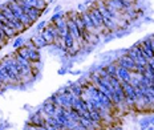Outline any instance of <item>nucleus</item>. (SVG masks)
I'll return each instance as SVG.
<instances>
[{"instance_id":"nucleus-17","label":"nucleus","mask_w":154,"mask_h":130,"mask_svg":"<svg viewBox=\"0 0 154 130\" xmlns=\"http://www.w3.org/2000/svg\"><path fill=\"white\" fill-rule=\"evenodd\" d=\"M20 21L24 24V27H25V28H29V27H32V24H33V21L31 20V17L28 16L27 14H24V15H23V17L20 19Z\"/></svg>"},{"instance_id":"nucleus-34","label":"nucleus","mask_w":154,"mask_h":130,"mask_svg":"<svg viewBox=\"0 0 154 130\" xmlns=\"http://www.w3.org/2000/svg\"><path fill=\"white\" fill-rule=\"evenodd\" d=\"M150 88H152V90H153V92H154V81H153V82H152V85H150Z\"/></svg>"},{"instance_id":"nucleus-9","label":"nucleus","mask_w":154,"mask_h":130,"mask_svg":"<svg viewBox=\"0 0 154 130\" xmlns=\"http://www.w3.org/2000/svg\"><path fill=\"white\" fill-rule=\"evenodd\" d=\"M27 15L31 17V20L35 23V21H37V20H38V17H40L41 15H43V11L37 9L36 7H31V8H29V11L27 12Z\"/></svg>"},{"instance_id":"nucleus-10","label":"nucleus","mask_w":154,"mask_h":130,"mask_svg":"<svg viewBox=\"0 0 154 130\" xmlns=\"http://www.w3.org/2000/svg\"><path fill=\"white\" fill-rule=\"evenodd\" d=\"M41 61V56H40V50L37 48L35 49H29V62L31 65L35 62H40Z\"/></svg>"},{"instance_id":"nucleus-24","label":"nucleus","mask_w":154,"mask_h":130,"mask_svg":"<svg viewBox=\"0 0 154 130\" xmlns=\"http://www.w3.org/2000/svg\"><path fill=\"white\" fill-rule=\"evenodd\" d=\"M68 72H69V69L66 68L65 65H63L61 68L59 69V72H57V73H59V76H64V74H66V73H68Z\"/></svg>"},{"instance_id":"nucleus-33","label":"nucleus","mask_w":154,"mask_h":130,"mask_svg":"<svg viewBox=\"0 0 154 130\" xmlns=\"http://www.w3.org/2000/svg\"><path fill=\"white\" fill-rule=\"evenodd\" d=\"M146 130H154V126H152V125H150V126H149V128H147Z\"/></svg>"},{"instance_id":"nucleus-20","label":"nucleus","mask_w":154,"mask_h":130,"mask_svg":"<svg viewBox=\"0 0 154 130\" xmlns=\"http://www.w3.org/2000/svg\"><path fill=\"white\" fill-rule=\"evenodd\" d=\"M150 126V117H146V118L140 119V129L141 130H146Z\"/></svg>"},{"instance_id":"nucleus-6","label":"nucleus","mask_w":154,"mask_h":130,"mask_svg":"<svg viewBox=\"0 0 154 130\" xmlns=\"http://www.w3.org/2000/svg\"><path fill=\"white\" fill-rule=\"evenodd\" d=\"M28 122L32 123V125H35V126H37V128H40V126H44V125H45V121H44V119L41 118L40 114H38L37 112H36V113H33V114H32V116L29 117Z\"/></svg>"},{"instance_id":"nucleus-15","label":"nucleus","mask_w":154,"mask_h":130,"mask_svg":"<svg viewBox=\"0 0 154 130\" xmlns=\"http://www.w3.org/2000/svg\"><path fill=\"white\" fill-rule=\"evenodd\" d=\"M63 39H64V43H65V45H66V48H68V49L72 48V47L75 45V43H76L75 37H73L70 33H68V35H66V36H64Z\"/></svg>"},{"instance_id":"nucleus-1","label":"nucleus","mask_w":154,"mask_h":130,"mask_svg":"<svg viewBox=\"0 0 154 130\" xmlns=\"http://www.w3.org/2000/svg\"><path fill=\"white\" fill-rule=\"evenodd\" d=\"M114 61H116V64H117L118 66H122V68H125V69H129L130 72L133 71L134 66H136V62L130 59L129 55H120V56H117V59H116Z\"/></svg>"},{"instance_id":"nucleus-16","label":"nucleus","mask_w":154,"mask_h":130,"mask_svg":"<svg viewBox=\"0 0 154 130\" xmlns=\"http://www.w3.org/2000/svg\"><path fill=\"white\" fill-rule=\"evenodd\" d=\"M24 44H25V39H24V37L17 36L14 40V44H12V45H14L15 49H19V48H21V47H24Z\"/></svg>"},{"instance_id":"nucleus-21","label":"nucleus","mask_w":154,"mask_h":130,"mask_svg":"<svg viewBox=\"0 0 154 130\" xmlns=\"http://www.w3.org/2000/svg\"><path fill=\"white\" fill-rule=\"evenodd\" d=\"M109 82H110V85L113 86V89H114V88L121 86V81L118 80L117 77H113V76H109Z\"/></svg>"},{"instance_id":"nucleus-13","label":"nucleus","mask_w":154,"mask_h":130,"mask_svg":"<svg viewBox=\"0 0 154 130\" xmlns=\"http://www.w3.org/2000/svg\"><path fill=\"white\" fill-rule=\"evenodd\" d=\"M16 55L20 56V57H23L25 61L29 62V49H28L25 45L21 47V48H19V49H16Z\"/></svg>"},{"instance_id":"nucleus-30","label":"nucleus","mask_w":154,"mask_h":130,"mask_svg":"<svg viewBox=\"0 0 154 130\" xmlns=\"http://www.w3.org/2000/svg\"><path fill=\"white\" fill-rule=\"evenodd\" d=\"M150 125L154 126V117H150Z\"/></svg>"},{"instance_id":"nucleus-22","label":"nucleus","mask_w":154,"mask_h":130,"mask_svg":"<svg viewBox=\"0 0 154 130\" xmlns=\"http://www.w3.org/2000/svg\"><path fill=\"white\" fill-rule=\"evenodd\" d=\"M47 5H48V4H47L45 0H37V3H36V8L40 9V11H44L45 8H48Z\"/></svg>"},{"instance_id":"nucleus-31","label":"nucleus","mask_w":154,"mask_h":130,"mask_svg":"<svg viewBox=\"0 0 154 130\" xmlns=\"http://www.w3.org/2000/svg\"><path fill=\"white\" fill-rule=\"evenodd\" d=\"M110 130H122V128H121V126H116V128L110 129Z\"/></svg>"},{"instance_id":"nucleus-11","label":"nucleus","mask_w":154,"mask_h":130,"mask_svg":"<svg viewBox=\"0 0 154 130\" xmlns=\"http://www.w3.org/2000/svg\"><path fill=\"white\" fill-rule=\"evenodd\" d=\"M104 66H105V71L108 72L109 76H113V77H116L117 68H118V65L116 64V61H110V62H108V64H105Z\"/></svg>"},{"instance_id":"nucleus-28","label":"nucleus","mask_w":154,"mask_h":130,"mask_svg":"<svg viewBox=\"0 0 154 130\" xmlns=\"http://www.w3.org/2000/svg\"><path fill=\"white\" fill-rule=\"evenodd\" d=\"M53 11H54V14H56V12H61V5H56Z\"/></svg>"},{"instance_id":"nucleus-5","label":"nucleus","mask_w":154,"mask_h":130,"mask_svg":"<svg viewBox=\"0 0 154 130\" xmlns=\"http://www.w3.org/2000/svg\"><path fill=\"white\" fill-rule=\"evenodd\" d=\"M56 109H57V106L54 105L53 102H51L49 98H48L45 102H44V105H43V110H44V112H45L49 117H53V116H54V113H56Z\"/></svg>"},{"instance_id":"nucleus-29","label":"nucleus","mask_w":154,"mask_h":130,"mask_svg":"<svg viewBox=\"0 0 154 130\" xmlns=\"http://www.w3.org/2000/svg\"><path fill=\"white\" fill-rule=\"evenodd\" d=\"M70 73L75 74V76H79V74H81L82 72H81V71H70Z\"/></svg>"},{"instance_id":"nucleus-25","label":"nucleus","mask_w":154,"mask_h":130,"mask_svg":"<svg viewBox=\"0 0 154 130\" xmlns=\"http://www.w3.org/2000/svg\"><path fill=\"white\" fill-rule=\"evenodd\" d=\"M0 21H2V23L4 24V25H8V24H9V20H8V19L4 16V15L2 14V12H0Z\"/></svg>"},{"instance_id":"nucleus-23","label":"nucleus","mask_w":154,"mask_h":130,"mask_svg":"<svg viewBox=\"0 0 154 130\" xmlns=\"http://www.w3.org/2000/svg\"><path fill=\"white\" fill-rule=\"evenodd\" d=\"M47 24H48V21H45V20H44V21H40V23L36 25V31H37V32H41V31H43L44 28L47 27Z\"/></svg>"},{"instance_id":"nucleus-27","label":"nucleus","mask_w":154,"mask_h":130,"mask_svg":"<svg viewBox=\"0 0 154 130\" xmlns=\"http://www.w3.org/2000/svg\"><path fill=\"white\" fill-rule=\"evenodd\" d=\"M82 4H84L85 7H88V5H91V7H92V0H84V3H82Z\"/></svg>"},{"instance_id":"nucleus-14","label":"nucleus","mask_w":154,"mask_h":130,"mask_svg":"<svg viewBox=\"0 0 154 130\" xmlns=\"http://www.w3.org/2000/svg\"><path fill=\"white\" fill-rule=\"evenodd\" d=\"M91 112V119L93 122H97V123H102V117L101 113L98 110H89Z\"/></svg>"},{"instance_id":"nucleus-18","label":"nucleus","mask_w":154,"mask_h":130,"mask_svg":"<svg viewBox=\"0 0 154 130\" xmlns=\"http://www.w3.org/2000/svg\"><path fill=\"white\" fill-rule=\"evenodd\" d=\"M80 118H81V116L79 114V112L75 109H69V119H72V121H76L79 122Z\"/></svg>"},{"instance_id":"nucleus-3","label":"nucleus","mask_w":154,"mask_h":130,"mask_svg":"<svg viewBox=\"0 0 154 130\" xmlns=\"http://www.w3.org/2000/svg\"><path fill=\"white\" fill-rule=\"evenodd\" d=\"M116 77H117L121 82H130L131 72L129 71V69H125V68H122V66H118L117 73H116Z\"/></svg>"},{"instance_id":"nucleus-8","label":"nucleus","mask_w":154,"mask_h":130,"mask_svg":"<svg viewBox=\"0 0 154 130\" xmlns=\"http://www.w3.org/2000/svg\"><path fill=\"white\" fill-rule=\"evenodd\" d=\"M40 35H41V36L44 37V40H45L47 43H48V45H52V44H54V40H56V37H54L53 35L51 33V31L48 29L47 27L44 28L43 31H41V32H40Z\"/></svg>"},{"instance_id":"nucleus-7","label":"nucleus","mask_w":154,"mask_h":130,"mask_svg":"<svg viewBox=\"0 0 154 130\" xmlns=\"http://www.w3.org/2000/svg\"><path fill=\"white\" fill-rule=\"evenodd\" d=\"M0 12H2V14L4 15V16L7 17L9 21H14L15 19H16V17H15V15H14V12H12V9L8 7L7 3H4L3 5H0Z\"/></svg>"},{"instance_id":"nucleus-12","label":"nucleus","mask_w":154,"mask_h":130,"mask_svg":"<svg viewBox=\"0 0 154 130\" xmlns=\"http://www.w3.org/2000/svg\"><path fill=\"white\" fill-rule=\"evenodd\" d=\"M70 92H72L73 94H75L76 97H80L81 96V93H82V89H84V88L81 86V85L79 84V82H70Z\"/></svg>"},{"instance_id":"nucleus-36","label":"nucleus","mask_w":154,"mask_h":130,"mask_svg":"<svg viewBox=\"0 0 154 130\" xmlns=\"http://www.w3.org/2000/svg\"><path fill=\"white\" fill-rule=\"evenodd\" d=\"M88 130H97V129H94V128H93V129H88Z\"/></svg>"},{"instance_id":"nucleus-2","label":"nucleus","mask_w":154,"mask_h":130,"mask_svg":"<svg viewBox=\"0 0 154 130\" xmlns=\"http://www.w3.org/2000/svg\"><path fill=\"white\" fill-rule=\"evenodd\" d=\"M66 27H68V31H69V33L72 35L73 37H75V40H81L82 37H81V32H80V29L77 28V25L76 23L72 20V19H69L68 16H66Z\"/></svg>"},{"instance_id":"nucleus-26","label":"nucleus","mask_w":154,"mask_h":130,"mask_svg":"<svg viewBox=\"0 0 154 130\" xmlns=\"http://www.w3.org/2000/svg\"><path fill=\"white\" fill-rule=\"evenodd\" d=\"M77 9H79L80 12H84V11H86V7L84 4H79V7H77Z\"/></svg>"},{"instance_id":"nucleus-35","label":"nucleus","mask_w":154,"mask_h":130,"mask_svg":"<svg viewBox=\"0 0 154 130\" xmlns=\"http://www.w3.org/2000/svg\"><path fill=\"white\" fill-rule=\"evenodd\" d=\"M45 2H47V4H51V3H52L53 0H45Z\"/></svg>"},{"instance_id":"nucleus-37","label":"nucleus","mask_w":154,"mask_h":130,"mask_svg":"<svg viewBox=\"0 0 154 130\" xmlns=\"http://www.w3.org/2000/svg\"><path fill=\"white\" fill-rule=\"evenodd\" d=\"M152 65H153V66H154V62H153V64H152Z\"/></svg>"},{"instance_id":"nucleus-19","label":"nucleus","mask_w":154,"mask_h":130,"mask_svg":"<svg viewBox=\"0 0 154 130\" xmlns=\"http://www.w3.org/2000/svg\"><path fill=\"white\" fill-rule=\"evenodd\" d=\"M63 17H65V14H64V12H56V14L52 15V17H51V20H49V23L54 24V23H57L60 19H63Z\"/></svg>"},{"instance_id":"nucleus-32","label":"nucleus","mask_w":154,"mask_h":130,"mask_svg":"<svg viewBox=\"0 0 154 130\" xmlns=\"http://www.w3.org/2000/svg\"><path fill=\"white\" fill-rule=\"evenodd\" d=\"M38 130H48V129L45 128V125H44V126H40V128H38Z\"/></svg>"},{"instance_id":"nucleus-4","label":"nucleus","mask_w":154,"mask_h":130,"mask_svg":"<svg viewBox=\"0 0 154 130\" xmlns=\"http://www.w3.org/2000/svg\"><path fill=\"white\" fill-rule=\"evenodd\" d=\"M31 40H32V43L35 44V47L40 50L41 48H45V47H48V43L45 40H44V37L40 35V32H38L37 35H33V36L31 37Z\"/></svg>"}]
</instances>
